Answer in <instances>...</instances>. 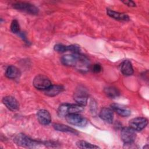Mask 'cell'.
I'll return each instance as SVG.
<instances>
[{
	"mask_svg": "<svg viewBox=\"0 0 149 149\" xmlns=\"http://www.w3.org/2000/svg\"><path fill=\"white\" fill-rule=\"evenodd\" d=\"M2 102L10 111H15L19 109V103L17 100L12 96H6L3 98Z\"/></svg>",
	"mask_w": 149,
	"mask_h": 149,
	"instance_id": "8fae6325",
	"label": "cell"
},
{
	"mask_svg": "<svg viewBox=\"0 0 149 149\" xmlns=\"http://www.w3.org/2000/svg\"><path fill=\"white\" fill-rule=\"evenodd\" d=\"M83 107V106H81L77 104H62L59 107L58 109V113L60 116L65 117L68 114L79 113L84 110Z\"/></svg>",
	"mask_w": 149,
	"mask_h": 149,
	"instance_id": "3957f363",
	"label": "cell"
},
{
	"mask_svg": "<svg viewBox=\"0 0 149 149\" xmlns=\"http://www.w3.org/2000/svg\"><path fill=\"white\" fill-rule=\"evenodd\" d=\"M61 62L65 66L76 67L83 72L87 69L90 64L88 58L80 53L65 55L61 58Z\"/></svg>",
	"mask_w": 149,
	"mask_h": 149,
	"instance_id": "6da1fadb",
	"label": "cell"
},
{
	"mask_svg": "<svg viewBox=\"0 0 149 149\" xmlns=\"http://www.w3.org/2000/svg\"><path fill=\"white\" fill-rule=\"evenodd\" d=\"M120 137L125 144H131L136 137L135 130L130 127H124L121 130Z\"/></svg>",
	"mask_w": 149,
	"mask_h": 149,
	"instance_id": "5b68a950",
	"label": "cell"
},
{
	"mask_svg": "<svg viewBox=\"0 0 149 149\" xmlns=\"http://www.w3.org/2000/svg\"><path fill=\"white\" fill-rule=\"evenodd\" d=\"M111 108L113 111L116 112L119 115L123 117H127L131 114V111L127 107L119 104H112Z\"/></svg>",
	"mask_w": 149,
	"mask_h": 149,
	"instance_id": "30bf717a",
	"label": "cell"
},
{
	"mask_svg": "<svg viewBox=\"0 0 149 149\" xmlns=\"http://www.w3.org/2000/svg\"><path fill=\"white\" fill-rule=\"evenodd\" d=\"M13 141L17 146L29 148H35L41 144H46V142L33 140L23 133H19L16 135L13 139Z\"/></svg>",
	"mask_w": 149,
	"mask_h": 149,
	"instance_id": "7a4b0ae2",
	"label": "cell"
},
{
	"mask_svg": "<svg viewBox=\"0 0 149 149\" xmlns=\"http://www.w3.org/2000/svg\"><path fill=\"white\" fill-rule=\"evenodd\" d=\"M107 13L111 17H112L114 19L126 22V21H129L130 20L129 17L127 15L123 13L118 12L111 10L109 9H107Z\"/></svg>",
	"mask_w": 149,
	"mask_h": 149,
	"instance_id": "5bb4252c",
	"label": "cell"
},
{
	"mask_svg": "<svg viewBox=\"0 0 149 149\" xmlns=\"http://www.w3.org/2000/svg\"><path fill=\"white\" fill-rule=\"evenodd\" d=\"M105 94L111 98H115L120 95V92L118 88L114 87H107L104 88Z\"/></svg>",
	"mask_w": 149,
	"mask_h": 149,
	"instance_id": "d6986e66",
	"label": "cell"
},
{
	"mask_svg": "<svg viewBox=\"0 0 149 149\" xmlns=\"http://www.w3.org/2000/svg\"><path fill=\"white\" fill-rule=\"evenodd\" d=\"M76 146L77 147L80 148H100L98 146L92 144L90 143H88L86 141H83V140H79L78 141L76 142Z\"/></svg>",
	"mask_w": 149,
	"mask_h": 149,
	"instance_id": "ffe728a7",
	"label": "cell"
},
{
	"mask_svg": "<svg viewBox=\"0 0 149 149\" xmlns=\"http://www.w3.org/2000/svg\"><path fill=\"white\" fill-rule=\"evenodd\" d=\"M20 74V73L19 69L16 66L12 65L8 66L5 72V76L8 78L11 79L17 78L19 76Z\"/></svg>",
	"mask_w": 149,
	"mask_h": 149,
	"instance_id": "e0dca14e",
	"label": "cell"
},
{
	"mask_svg": "<svg viewBox=\"0 0 149 149\" xmlns=\"http://www.w3.org/2000/svg\"><path fill=\"white\" fill-rule=\"evenodd\" d=\"M68 51L72 52V54H79L80 51V46L77 44H73L70 45H68Z\"/></svg>",
	"mask_w": 149,
	"mask_h": 149,
	"instance_id": "603a6c76",
	"label": "cell"
},
{
	"mask_svg": "<svg viewBox=\"0 0 149 149\" xmlns=\"http://www.w3.org/2000/svg\"><path fill=\"white\" fill-rule=\"evenodd\" d=\"M101 119L108 123H112L113 120V112L111 108H103L101 109L99 114Z\"/></svg>",
	"mask_w": 149,
	"mask_h": 149,
	"instance_id": "4fadbf2b",
	"label": "cell"
},
{
	"mask_svg": "<svg viewBox=\"0 0 149 149\" xmlns=\"http://www.w3.org/2000/svg\"><path fill=\"white\" fill-rule=\"evenodd\" d=\"M13 8L17 10H22L31 15H37L39 12L38 8L37 7L31 3L27 2H16L13 4Z\"/></svg>",
	"mask_w": 149,
	"mask_h": 149,
	"instance_id": "52a82bcc",
	"label": "cell"
},
{
	"mask_svg": "<svg viewBox=\"0 0 149 149\" xmlns=\"http://www.w3.org/2000/svg\"><path fill=\"white\" fill-rule=\"evenodd\" d=\"M148 124V120L143 117H136L132 119L129 123V127L135 131H141Z\"/></svg>",
	"mask_w": 149,
	"mask_h": 149,
	"instance_id": "9c48e42d",
	"label": "cell"
},
{
	"mask_svg": "<svg viewBox=\"0 0 149 149\" xmlns=\"http://www.w3.org/2000/svg\"><path fill=\"white\" fill-rule=\"evenodd\" d=\"M91 70L94 73H99L102 70V67L101 66L98 64V63H95L94 64L93 66H92V68H91Z\"/></svg>",
	"mask_w": 149,
	"mask_h": 149,
	"instance_id": "cb8c5ba5",
	"label": "cell"
},
{
	"mask_svg": "<svg viewBox=\"0 0 149 149\" xmlns=\"http://www.w3.org/2000/svg\"><path fill=\"white\" fill-rule=\"evenodd\" d=\"M54 128L58 131L59 132H68V133H72L73 134H77L78 133L77 131L74 129L73 128L68 126L67 125H63V124H60V123H55L53 125Z\"/></svg>",
	"mask_w": 149,
	"mask_h": 149,
	"instance_id": "ac0fdd59",
	"label": "cell"
},
{
	"mask_svg": "<svg viewBox=\"0 0 149 149\" xmlns=\"http://www.w3.org/2000/svg\"><path fill=\"white\" fill-rule=\"evenodd\" d=\"M64 90L63 86L60 85H51L45 91V94L49 97H54L57 95L62 93Z\"/></svg>",
	"mask_w": 149,
	"mask_h": 149,
	"instance_id": "2e32d148",
	"label": "cell"
},
{
	"mask_svg": "<svg viewBox=\"0 0 149 149\" xmlns=\"http://www.w3.org/2000/svg\"><path fill=\"white\" fill-rule=\"evenodd\" d=\"M37 117L38 122L42 125H48L51 121V117L49 112L45 109H40L37 113Z\"/></svg>",
	"mask_w": 149,
	"mask_h": 149,
	"instance_id": "7c38bea8",
	"label": "cell"
},
{
	"mask_svg": "<svg viewBox=\"0 0 149 149\" xmlns=\"http://www.w3.org/2000/svg\"><path fill=\"white\" fill-rule=\"evenodd\" d=\"M122 2L126 5L127 6H130V7H134L136 6V3L132 1H122Z\"/></svg>",
	"mask_w": 149,
	"mask_h": 149,
	"instance_id": "d4e9b609",
	"label": "cell"
},
{
	"mask_svg": "<svg viewBox=\"0 0 149 149\" xmlns=\"http://www.w3.org/2000/svg\"><path fill=\"white\" fill-rule=\"evenodd\" d=\"M66 121L70 125L79 127H84L87 123V120L79 113L68 114L65 116Z\"/></svg>",
	"mask_w": 149,
	"mask_h": 149,
	"instance_id": "ba28073f",
	"label": "cell"
},
{
	"mask_svg": "<svg viewBox=\"0 0 149 149\" xmlns=\"http://www.w3.org/2000/svg\"><path fill=\"white\" fill-rule=\"evenodd\" d=\"M33 84L37 89L42 90H47L52 85L49 78L42 74L36 76L33 80Z\"/></svg>",
	"mask_w": 149,
	"mask_h": 149,
	"instance_id": "8992f818",
	"label": "cell"
},
{
	"mask_svg": "<svg viewBox=\"0 0 149 149\" xmlns=\"http://www.w3.org/2000/svg\"><path fill=\"white\" fill-rule=\"evenodd\" d=\"M88 97V92L83 86H79L77 88L73 94L74 100L77 104L83 107L87 104Z\"/></svg>",
	"mask_w": 149,
	"mask_h": 149,
	"instance_id": "277c9868",
	"label": "cell"
},
{
	"mask_svg": "<svg viewBox=\"0 0 149 149\" xmlns=\"http://www.w3.org/2000/svg\"><path fill=\"white\" fill-rule=\"evenodd\" d=\"M54 49L55 51L58 52H65L67 51H68V45H64L62 44H58L55 45Z\"/></svg>",
	"mask_w": 149,
	"mask_h": 149,
	"instance_id": "7402d4cb",
	"label": "cell"
},
{
	"mask_svg": "<svg viewBox=\"0 0 149 149\" xmlns=\"http://www.w3.org/2000/svg\"><path fill=\"white\" fill-rule=\"evenodd\" d=\"M10 30L13 33L19 34L20 33V26L16 20H13L10 25Z\"/></svg>",
	"mask_w": 149,
	"mask_h": 149,
	"instance_id": "44dd1931",
	"label": "cell"
},
{
	"mask_svg": "<svg viewBox=\"0 0 149 149\" xmlns=\"http://www.w3.org/2000/svg\"><path fill=\"white\" fill-rule=\"evenodd\" d=\"M120 71L124 75H132L134 72L132 63L128 60L123 61L120 65Z\"/></svg>",
	"mask_w": 149,
	"mask_h": 149,
	"instance_id": "9a60e30c",
	"label": "cell"
}]
</instances>
